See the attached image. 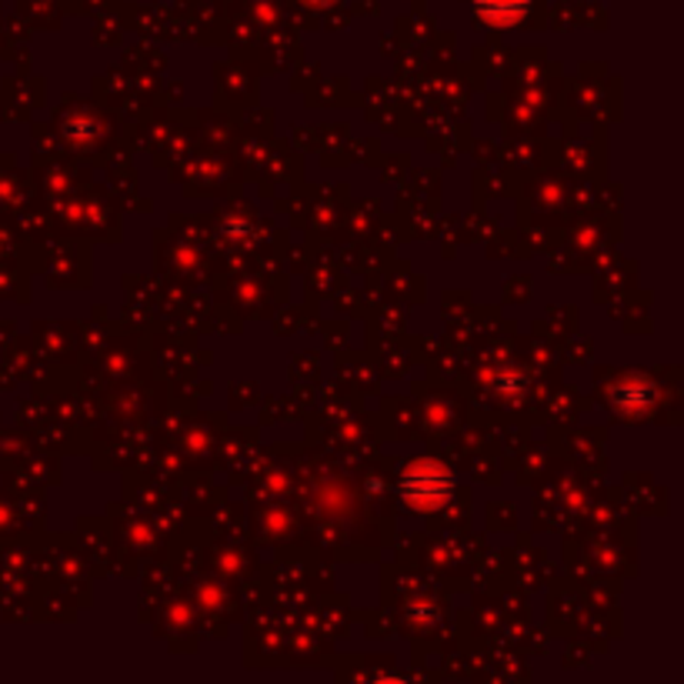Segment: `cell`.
I'll return each mask as SVG.
<instances>
[{
	"mask_svg": "<svg viewBox=\"0 0 684 684\" xmlns=\"http://www.w3.org/2000/svg\"><path fill=\"white\" fill-rule=\"evenodd\" d=\"M451 474L441 467V464H431V461H421V464H411L404 471V481H401V494L408 504L421 507V511H431V507H441L447 497H451Z\"/></svg>",
	"mask_w": 684,
	"mask_h": 684,
	"instance_id": "6da1fadb",
	"label": "cell"
},
{
	"mask_svg": "<svg viewBox=\"0 0 684 684\" xmlns=\"http://www.w3.org/2000/svg\"><path fill=\"white\" fill-rule=\"evenodd\" d=\"M474 4L487 24H514L527 11V0H474Z\"/></svg>",
	"mask_w": 684,
	"mask_h": 684,
	"instance_id": "7a4b0ae2",
	"label": "cell"
}]
</instances>
